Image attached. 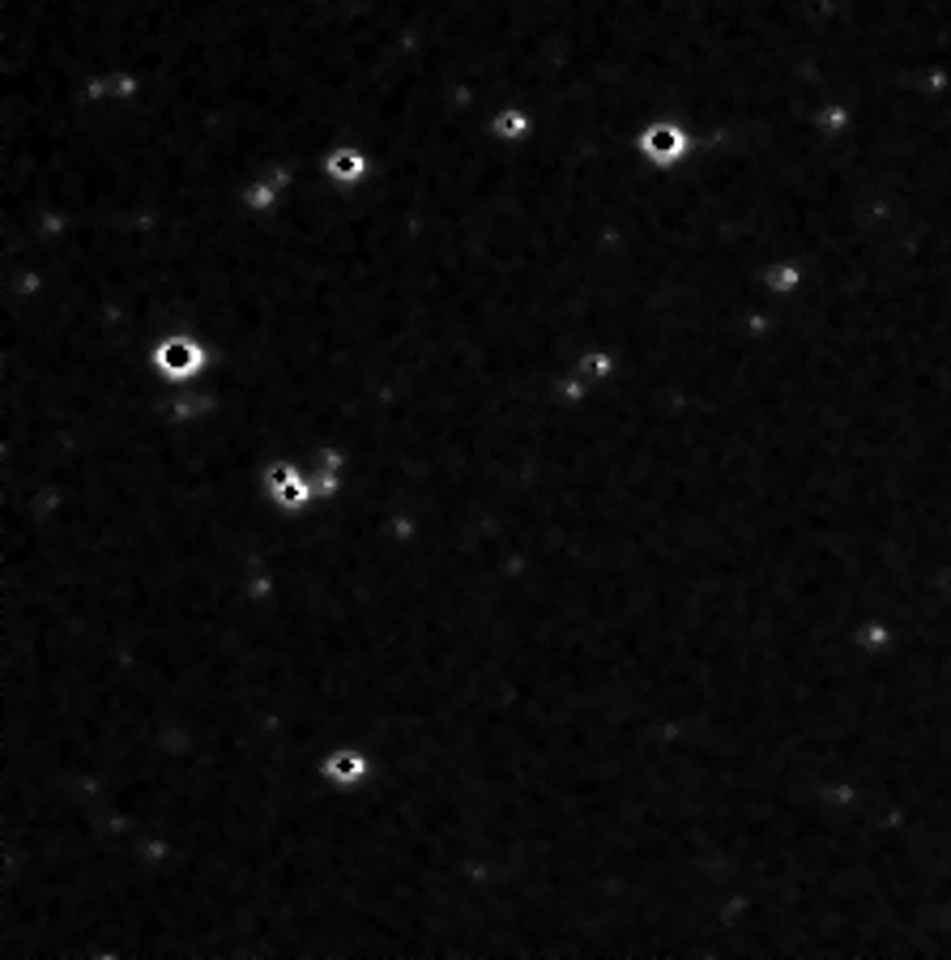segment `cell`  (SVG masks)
Returning a JSON list of instances; mask_svg holds the SVG:
<instances>
[{
	"mask_svg": "<svg viewBox=\"0 0 951 960\" xmlns=\"http://www.w3.org/2000/svg\"><path fill=\"white\" fill-rule=\"evenodd\" d=\"M329 171H333V180H346V184H351V180L363 175V158L351 150L333 154V158H329Z\"/></svg>",
	"mask_w": 951,
	"mask_h": 960,
	"instance_id": "277c9868",
	"label": "cell"
},
{
	"mask_svg": "<svg viewBox=\"0 0 951 960\" xmlns=\"http://www.w3.org/2000/svg\"><path fill=\"white\" fill-rule=\"evenodd\" d=\"M154 363L162 367V376L180 380V376H188V372L200 367V351L193 342H184V338H171V342H162V347L154 351Z\"/></svg>",
	"mask_w": 951,
	"mask_h": 960,
	"instance_id": "7a4b0ae2",
	"label": "cell"
},
{
	"mask_svg": "<svg viewBox=\"0 0 951 960\" xmlns=\"http://www.w3.org/2000/svg\"><path fill=\"white\" fill-rule=\"evenodd\" d=\"M645 150L657 154V158H670V154L683 150V133H679V129L657 124V129H649V137H645Z\"/></svg>",
	"mask_w": 951,
	"mask_h": 960,
	"instance_id": "3957f363",
	"label": "cell"
},
{
	"mask_svg": "<svg viewBox=\"0 0 951 960\" xmlns=\"http://www.w3.org/2000/svg\"><path fill=\"white\" fill-rule=\"evenodd\" d=\"M376 773V760L371 752H358V748H333V752H320L316 760V777L333 790H358L367 786Z\"/></svg>",
	"mask_w": 951,
	"mask_h": 960,
	"instance_id": "6da1fadb",
	"label": "cell"
}]
</instances>
